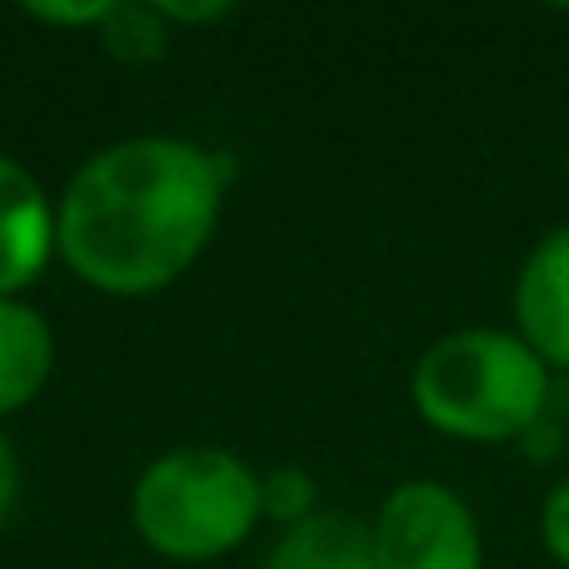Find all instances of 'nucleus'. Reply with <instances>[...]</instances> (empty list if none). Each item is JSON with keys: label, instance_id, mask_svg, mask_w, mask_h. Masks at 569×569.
Instances as JSON below:
<instances>
[{"label": "nucleus", "instance_id": "10", "mask_svg": "<svg viewBox=\"0 0 569 569\" xmlns=\"http://www.w3.org/2000/svg\"><path fill=\"white\" fill-rule=\"evenodd\" d=\"M260 505H266V515L284 520V530H290V525L315 515V480L300 465H280V470H270L266 480H260Z\"/></svg>", "mask_w": 569, "mask_h": 569}, {"label": "nucleus", "instance_id": "1", "mask_svg": "<svg viewBox=\"0 0 569 569\" xmlns=\"http://www.w3.org/2000/svg\"><path fill=\"white\" fill-rule=\"evenodd\" d=\"M230 160L170 136L100 150L56 210V250L106 295H156L216 236Z\"/></svg>", "mask_w": 569, "mask_h": 569}, {"label": "nucleus", "instance_id": "3", "mask_svg": "<svg viewBox=\"0 0 569 569\" xmlns=\"http://www.w3.org/2000/svg\"><path fill=\"white\" fill-rule=\"evenodd\" d=\"M130 515L140 540L166 560H216L266 515L260 475L230 450H170L140 475Z\"/></svg>", "mask_w": 569, "mask_h": 569}, {"label": "nucleus", "instance_id": "2", "mask_svg": "<svg viewBox=\"0 0 569 569\" xmlns=\"http://www.w3.org/2000/svg\"><path fill=\"white\" fill-rule=\"evenodd\" d=\"M410 400L430 430L465 445H500L535 430L555 400V370L515 330H450L415 360Z\"/></svg>", "mask_w": 569, "mask_h": 569}, {"label": "nucleus", "instance_id": "12", "mask_svg": "<svg viewBox=\"0 0 569 569\" xmlns=\"http://www.w3.org/2000/svg\"><path fill=\"white\" fill-rule=\"evenodd\" d=\"M30 20H46V26H100L110 16V0L100 6H26Z\"/></svg>", "mask_w": 569, "mask_h": 569}, {"label": "nucleus", "instance_id": "16", "mask_svg": "<svg viewBox=\"0 0 569 569\" xmlns=\"http://www.w3.org/2000/svg\"><path fill=\"white\" fill-rule=\"evenodd\" d=\"M565 166H569V150H565Z\"/></svg>", "mask_w": 569, "mask_h": 569}, {"label": "nucleus", "instance_id": "13", "mask_svg": "<svg viewBox=\"0 0 569 569\" xmlns=\"http://www.w3.org/2000/svg\"><path fill=\"white\" fill-rule=\"evenodd\" d=\"M16 500H20V460L6 445V435H0V530H6L10 515H16Z\"/></svg>", "mask_w": 569, "mask_h": 569}, {"label": "nucleus", "instance_id": "5", "mask_svg": "<svg viewBox=\"0 0 569 569\" xmlns=\"http://www.w3.org/2000/svg\"><path fill=\"white\" fill-rule=\"evenodd\" d=\"M515 335L550 365L569 375V220L545 230L520 260L515 276Z\"/></svg>", "mask_w": 569, "mask_h": 569}, {"label": "nucleus", "instance_id": "14", "mask_svg": "<svg viewBox=\"0 0 569 569\" xmlns=\"http://www.w3.org/2000/svg\"><path fill=\"white\" fill-rule=\"evenodd\" d=\"M160 10V20H186V26H200V20H220V16H230L236 6H156Z\"/></svg>", "mask_w": 569, "mask_h": 569}, {"label": "nucleus", "instance_id": "4", "mask_svg": "<svg viewBox=\"0 0 569 569\" xmlns=\"http://www.w3.org/2000/svg\"><path fill=\"white\" fill-rule=\"evenodd\" d=\"M380 569H485L475 510L440 480H405L385 495L370 525Z\"/></svg>", "mask_w": 569, "mask_h": 569}, {"label": "nucleus", "instance_id": "9", "mask_svg": "<svg viewBox=\"0 0 569 569\" xmlns=\"http://www.w3.org/2000/svg\"><path fill=\"white\" fill-rule=\"evenodd\" d=\"M100 46L126 66H150L166 56L170 30L156 6H136V0H110V16L100 20Z\"/></svg>", "mask_w": 569, "mask_h": 569}, {"label": "nucleus", "instance_id": "8", "mask_svg": "<svg viewBox=\"0 0 569 569\" xmlns=\"http://www.w3.org/2000/svg\"><path fill=\"white\" fill-rule=\"evenodd\" d=\"M50 360H56L50 325L30 305L0 300V415H16L36 400Z\"/></svg>", "mask_w": 569, "mask_h": 569}, {"label": "nucleus", "instance_id": "6", "mask_svg": "<svg viewBox=\"0 0 569 569\" xmlns=\"http://www.w3.org/2000/svg\"><path fill=\"white\" fill-rule=\"evenodd\" d=\"M56 250V216L26 166L0 156V300L26 290Z\"/></svg>", "mask_w": 569, "mask_h": 569}, {"label": "nucleus", "instance_id": "15", "mask_svg": "<svg viewBox=\"0 0 569 569\" xmlns=\"http://www.w3.org/2000/svg\"><path fill=\"white\" fill-rule=\"evenodd\" d=\"M560 415H565V425H569V375H565V385H560Z\"/></svg>", "mask_w": 569, "mask_h": 569}, {"label": "nucleus", "instance_id": "7", "mask_svg": "<svg viewBox=\"0 0 569 569\" xmlns=\"http://www.w3.org/2000/svg\"><path fill=\"white\" fill-rule=\"evenodd\" d=\"M266 569H380L375 565L370 525L340 510H315L310 520L290 525L270 550Z\"/></svg>", "mask_w": 569, "mask_h": 569}, {"label": "nucleus", "instance_id": "11", "mask_svg": "<svg viewBox=\"0 0 569 569\" xmlns=\"http://www.w3.org/2000/svg\"><path fill=\"white\" fill-rule=\"evenodd\" d=\"M540 545L560 569H569V480H560L540 505Z\"/></svg>", "mask_w": 569, "mask_h": 569}]
</instances>
